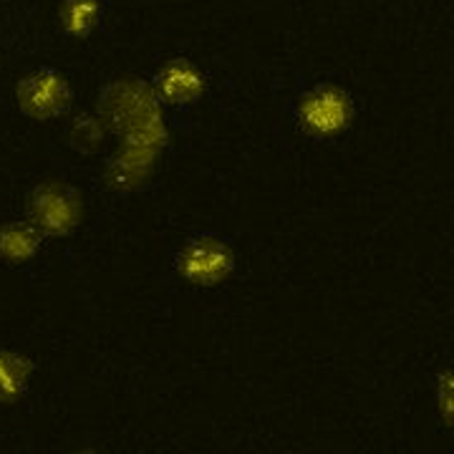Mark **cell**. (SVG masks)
I'll list each match as a JSON object with an SVG mask.
<instances>
[{
  "instance_id": "cell-1",
  "label": "cell",
  "mask_w": 454,
  "mask_h": 454,
  "mask_svg": "<svg viewBox=\"0 0 454 454\" xmlns=\"http://www.w3.org/2000/svg\"><path fill=\"white\" fill-rule=\"evenodd\" d=\"M295 114H298L301 129L306 134L316 137V139H328V137H336L351 127L354 101L339 86L318 83L298 98Z\"/></svg>"
},
{
  "instance_id": "cell-3",
  "label": "cell",
  "mask_w": 454,
  "mask_h": 454,
  "mask_svg": "<svg viewBox=\"0 0 454 454\" xmlns=\"http://www.w3.org/2000/svg\"><path fill=\"white\" fill-rule=\"evenodd\" d=\"M28 217L38 232L68 235L82 220V195L59 182H46L33 190L28 200Z\"/></svg>"
},
{
  "instance_id": "cell-5",
  "label": "cell",
  "mask_w": 454,
  "mask_h": 454,
  "mask_svg": "<svg viewBox=\"0 0 454 454\" xmlns=\"http://www.w3.org/2000/svg\"><path fill=\"white\" fill-rule=\"evenodd\" d=\"M157 94L162 101L172 104V106H187L195 104L197 98L202 97L205 91V76L200 74L192 61L187 59H175L167 66H162V71L154 79Z\"/></svg>"
},
{
  "instance_id": "cell-4",
  "label": "cell",
  "mask_w": 454,
  "mask_h": 454,
  "mask_svg": "<svg viewBox=\"0 0 454 454\" xmlns=\"http://www.w3.org/2000/svg\"><path fill=\"white\" fill-rule=\"evenodd\" d=\"M18 104L20 112L31 119L46 121L53 116H61L71 106V89L68 82L53 68H41L28 74L18 83Z\"/></svg>"
},
{
  "instance_id": "cell-7",
  "label": "cell",
  "mask_w": 454,
  "mask_h": 454,
  "mask_svg": "<svg viewBox=\"0 0 454 454\" xmlns=\"http://www.w3.org/2000/svg\"><path fill=\"white\" fill-rule=\"evenodd\" d=\"M31 361L13 351H0V404H13L23 396L31 379Z\"/></svg>"
},
{
  "instance_id": "cell-8",
  "label": "cell",
  "mask_w": 454,
  "mask_h": 454,
  "mask_svg": "<svg viewBox=\"0 0 454 454\" xmlns=\"http://www.w3.org/2000/svg\"><path fill=\"white\" fill-rule=\"evenodd\" d=\"M101 13H104L101 0H66L61 5V23L68 35L86 38L97 28Z\"/></svg>"
},
{
  "instance_id": "cell-6",
  "label": "cell",
  "mask_w": 454,
  "mask_h": 454,
  "mask_svg": "<svg viewBox=\"0 0 454 454\" xmlns=\"http://www.w3.org/2000/svg\"><path fill=\"white\" fill-rule=\"evenodd\" d=\"M41 232L31 223H5L0 225V258L11 265L26 262L38 253Z\"/></svg>"
},
{
  "instance_id": "cell-9",
  "label": "cell",
  "mask_w": 454,
  "mask_h": 454,
  "mask_svg": "<svg viewBox=\"0 0 454 454\" xmlns=\"http://www.w3.org/2000/svg\"><path fill=\"white\" fill-rule=\"evenodd\" d=\"M101 137H104V131L98 127L97 119L89 114L79 116L71 127V146L79 152H97L98 145H101Z\"/></svg>"
},
{
  "instance_id": "cell-2",
  "label": "cell",
  "mask_w": 454,
  "mask_h": 454,
  "mask_svg": "<svg viewBox=\"0 0 454 454\" xmlns=\"http://www.w3.org/2000/svg\"><path fill=\"white\" fill-rule=\"evenodd\" d=\"M235 268L232 247L215 235H197L179 247L175 270L190 286H217L230 278Z\"/></svg>"
}]
</instances>
